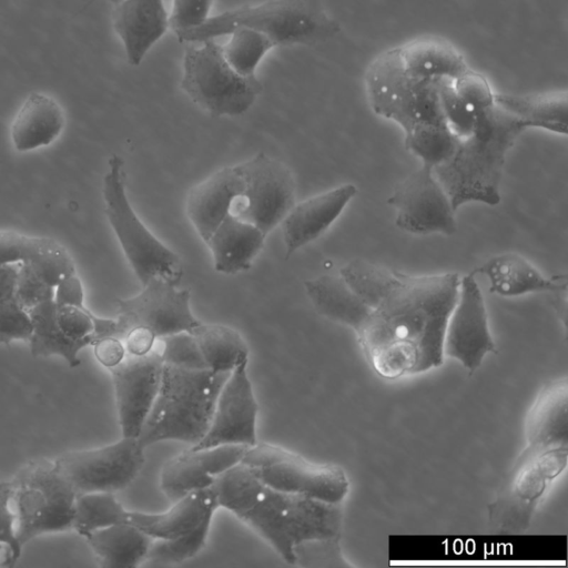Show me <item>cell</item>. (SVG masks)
Listing matches in <instances>:
<instances>
[{
	"instance_id": "484cf974",
	"label": "cell",
	"mask_w": 568,
	"mask_h": 568,
	"mask_svg": "<svg viewBox=\"0 0 568 568\" xmlns=\"http://www.w3.org/2000/svg\"><path fill=\"white\" fill-rule=\"evenodd\" d=\"M265 237L253 224L229 214L205 243L212 253L215 271L233 275L251 268Z\"/></svg>"
},
{
	"instance_id": "1f68e13d",
	"label": "cell",
	"mask_w": 568,
	"mask_h": 568,
	"mask_svg": "<svg viewBox=\"0 0 568 568\" xmlns=\"http://www.w3.org/2000/svg\"><path fill=\"white\" fill-rule=\"evenodd\" d=\"M55 311L53 300L42 302L28 311L32 322L29 339L31 354L34 357L59 355L70 367L78 366L81 363L78 356L80 351L92 345L93 341L68 337L57 323Z\"/></svg>"
},
{
	"instance_id": "4dcf8cb0",
	"label": "cell",
	"mask_w": 568,
	"mask_h": 568,
	"mask_svg": "<svg viewBox=\"0 0 568 568\" xmlns=\"http://www.w3.org/2000/svg\"><path fill=\"white\" fill-rule=\"evenodd\" d=\"M525 437L568 443V379L548 382L536 396L525 422Z\"/></svg>"
},
{
	"instance_id": "83f0119b",
	"label": "cell",
	"mask_w": 568,
	"mask_h": 568,
	"mask_svg": "<svg viewBox=\"0 0 568 568\" xmlns=\"http://www.w3.org/2000/svg\"><path fill=\"white\" fill-rule=\"evenodd\" d=\"M306 294L318 314L357 332L371 307L341 275H321L304 283Z\"/></svg>"
},
{
	"instance_id": "2e32d148",
	"label": "cell",
	"mask_w": 568,
	"mask_h": 568,
	"mask_svg": "<svg viewBox=\"0 0 568 568\" xmlns=\"http://www.w3.org/2000/svg\"><path fill=\"white\" fill-rule=\"evenodd\" d=\"M496 354L485 298L475 275L460 277L455 305L447 320L444 356L458 361L470 374L488 354Z\"/></svg>"
},
{
	"instance_id": "4316f807",
	"label": "cell",
	"mask_w": 568,
	"mask_h": 568,
	"mask_svg": "<svg viewBox=\"0 0 568 568\" xmlns=\"http://www.w3.org/2000/svg\"><path fill=\"white\" fill-rule=\"evenodd\" d=\"M397 50L405 72L423 80H454L469 68L455 45L438 37L417 38Z\"/></svg>"
},
{
	"instance_id": "8d00e7d4",
	"label": "cell",
	"mask_w": 568,
	"mask_h": 568,
	"mask_svg": "<svg viewBox=\"0 0 568 568\" xmlns=\"http://www.w3.org/2000/svg\"><path fill=\"white\" fill-rule=\"evenodd\" d=\"M211 521L174 539H153L146 560L158 565H174L191 559L201 551L209 536Z\"/></svg>"
},
{
	"instance_id": "44dd1931",
	"label": "cell",
	"mask_w": 568,
	"mask_h": 568,
	"mask_svg": "<svg viewBox=\"0 0 568 568\" xmlns=\"http://www.w3.org/2000/svg\"><path fill=\"white\" fill-rule=\"evenodd\" d=\"M112 23L128 62L139 65L170 28L163 0H121L114 4Z\"/></svg>"
},
{
	"instance_id": "bcb514c9",
	"label": "cell",
	"mask_w": 568,
	"mask_h": 568,
	"mask_svg": "<svg viewBox=\"0 0 568 568\" xmlns=\"http://www.w3.org/2000/svg\"><path fill=\"white\" fill-rule=\"evenodd\" d=\"M54 288L45 284L28 264H20L16 286V298L27 310L53 300Z\"/></svg>"
},
{
	"instance_id": "74e56055",
	"label": "cell",
	"mask_w": 568,
	"mask_h": 568,
	"mask_svg": "<svg viewBox=\"0 0 568 568\" xmlns=\"http://www.w3.org/2000/svg\"><path fill=\"white\" fill-rule=\"evenodd\" d=\"M439 103L446 125L456 140H462L473 132L477 112L455 91L452 80H439Z\"/></svg>"
},
{
	"instance_id": "d6a6232c",
	"label": "cell",
	"mask_w": 568,
	"mask_h": 568,
	"mask_svg": "<svg viewBox=\"0 0 568 568\" xmlns=\"http://www.w3.org/2000/svg\"><path fill=\"white\" fill-rule=\"evenodd\" d=\"M190 333L195 338L209 369L231 373L248 361V347L242 335L223 324L200 323Z\"/></svg>"
},
{
	"instance_id": "7402d4cb",
	"label": "cell",
	"mask_w": 568,
	"mask_h": 568,
	"mask_svg": "<svg viewBox=\"0 0 568 568\" xmlns=\"http://www.w3.org/2000/svg\"><path fill=\"white\" fill-rule=\"evenodd\" d=\"M217 508L216 495L211 486L189 493L160 514L128 510L125 524L136 527L153 539H174L212 521Z\"/></svg>"
},
{
	"instance_id": "f907efd6",
	"label": "cell",
	"mask_w": 568,
	"mask_h": 568,
	"mask_svg": "<svg viewBox=\"0 0 568 568\" xmlns=\"http://www.w3.org/2000/svg\"><path fill=\"white\" fill-rule=\"evenodd\" d=\"M20 264L0 265V301L16 297V286Z\"/></svg>"
},
{
	"instance_id": "ba28073f",
	"label": "cell",
	"mask_w": 568,
	"mask_h": 568,
	"mask_svg": "<svg viewBox=\"0 0 568 568\" xmlns=\"http://www.w3.org/2000/svg\"><path fill=\"white\" fill-rule=\"evenodd\" d=\"M108 163L102 189L104 211L135 276L142 286L153 277L179 286L184 273L181 257L159 241L133 211L125 191L122 158L113 154Z\"/></svg>"
},
{
	"instance_id": "ab89813d",
	"label": "cell",
	"mask_w": 568,
	"mask_h": 568,
	"mask_svg": "<svg viewBox=\"0 0 568 568\" xmlns=\"http://www.w3.org/2000/svg\"><path fill=\"white\" fill-rule=\"evenodd\" d=\"M13 490L12 480L0 481V567H13L22 550L14 529L16 515L10 509Z\"/></svg>"
},
{
	"instance_id": "f35d334b",
	"label": "cell",
	"mask_w": 568,
	"mask_h": 568,
	"mask_svg": "<svg viewBox=\"0 0 568 568\" xmlns=\"http://www.w3.org/2000/svg\"><path fill=\"white\" fill-rule=\"evenodd\" d=\"M153 349L163 364L203 369L207 368L199 345L190 332H180L156 338Z\"/></svg>"
},
{
	"instance_id": "836d02e7",
	"label": "cell",
	"mask_w": 568,
	"mask_h": 568,
	"mask_svg": "<svg viewBox=\"0 0 568 568\" xmlns=\"http://www.w3.org/2000/svg\"><path fill=\"white\" fill-rule=\"evenodd\" d=\"M128 509L113 493H88L77 496L73 529L81 536L115 524H125Z\"/></svg>"
},
{
	"instance_id": "ee69618b",
	"label": "cell",
	"mask_w": 568,
	"mask_h": 568,
	"mask_svg": "<svg viewBox=\"0 0 568 568\" xmlns=\"http://www.w3.org/2000/svg\"><path fill=\"white\" fill-rule=\"evenodd\" d=\"M211 7L212 0H173L170 28L178 37L201 27L210 18Z\"/></svg>"
},
{
	"instance_id": "9c48e42d",
	"label": "cell",
	"mask_w": 568,
	"mask_h": 568,
	"mask_svg": "<svg viewBox=\"0 0 568 568\" xmlns=\"http://www.w3.org/2000/svg\"><path fill=\"white\" fill-rule=\"evenodd\" d=\"M200 43L185 47L181 89L213 116L245 113L262 92V83L256 75L243 77L235 72L214 39Z\"/></svg>"
},
{
	"instance_id": "c3c4849f",
	"label": "cell",
	"mask_w": 568,
	"mask_h": 568,
	"mask_svg": "<svg viewBox=\"0 0 568 568\" xmlns=\"http://www.w3.org/2000/svg\"><path fill=\"white\" fill-rule=\"evenodd\" d=\"M53 301L55 306H85L82 282L77 275V273H72L63 277L55 285L53 292Z\"/></svg>"
},
{
	"instance_id": "8992f818",
	"label": "cell",
	"mask_w": 568,
	"mask_h": 568,
	"mask_svg": "<svg viewBox=\"0 0 568 568\" xmlns=\"http://www.w3.org/2000/svg\"><path fill=\"white\" fill-rule=\"evenodd\" d=\"M250 28L268 37L274 45L313 44L335 37L341 27L321 0H268L211 17L201 27L183 32L180 42L194 43Z\"/></svg>"
},
{
	"instance_id": "60d3db41",
	"label": "cell",
	"mask_w": 568,
	"mask_h": 568,
	"mask_svg": "<svg viewBox=\"0 0 568 568\" xmlns=\"http://www.w3.org/2000/svg\"><path fill=\"white\" fill-rule=\"evenodd\" d=\"M32 322L29 312L16 297L0 301V345L13 341H29Z\"/></svg>"
},
{
	"instance_id": "6da1fadb",
	"label": "cell",
	"mask_w": 568,
	"mask_h": 568,
	"mask_svg": "<svg viewBox=\"0 0 568 568\" xmlns=\"http://www.w3.org/2000/svg\"><path fill=\"white\" fill-rule=\"evenodd\" d=\"M339 275L371 307L355 334L379 377L397 379L443 364L446 324L460 282L457 273L414 276L355 258Z\"/></svg>"
},
{
	"instance_id": "4fadbf2b",
	"label": "cell",
	"mask_w": 568,
	"mask_h": 568,
	"mask_svg": "<svg viewBox=\"0 0 568 568\" xmlns=\"http://www.w3.org/2000/svg\"><path fill=\"white\" fill-rule=\"evenodd\" d=\"M144 449L138 437H124L113 444L69 452L53 463L78 495L116 493L125 489L140 474Z\"/></svg>"
},
{
	"instance_id": "3957f363",
	"label": "cell",
	"mask_w": 568,
	"mask_h": 568,
	"mask_svg": "<svg viewBox=\"0 0 568 568\" xmlns=\"http://www.w3.org/2000/svg\"><path fill=\"white\" fill-rule=\"evenodd\" d=\"M438 82L406 73L397 47L378 54L364 79L374 113L398 124L406 149L433 168L450 155L457 141L442 113Z\"/></svg>"
},
{
	"instance_id": "f546056e",
	"label": "cell",
	"mask_w": 568,
	"mask_h": 568,
	"mask_svg": "<svg viewBox=\"0 0 568 568\" xmlns=\"http://www.w3.org/2000/svg\"><path fill=\"white\" fill-rule=\"evenodd\" d=\"M100 566L133 568L146 559L152 537L129 524H115L84 536Z\"/></svg>"
},
{
	"instance_id": "f1b7e54d",
	"label": "cell",
	"mask_w": 568,
	"mask_h": 568,
	"mask_svg": "<svg viewBox=\"0 0 568 568\" xmlns=\"http://www.w3.org/2000/svg\"><path fill=\"white\" fill-rule=\"evenodd\" d=\"M495 103L521 121L526 129L535 128L556 134H567V91L537 94L495 93Z\"/></svg>"
},
{
	"instance_id": "d4e9b609",
	"label": "cell",
	"mask_w": 568,
	"mask_h": 568,
	"mask_svg": "<svg viewBox=\"0 0 568 568\" xmlns=\"http://www.w3.org/2000/svg\"><path fill=\"white\" fill-rule=\"evenodd\" d=\"M65 123L61 105L51 97L30 93L14 115L10 128L12 145L18 152H30L53 143Z\"/></svg>"
},
{
	"instance_id": "7c38bea8",
	"label": "cell",
	"mask_w": 568,
	"mask_h": 568,
	"mask_svg": "<svg viewBox=\"0 0 568 568\" xmlns=\"http://www.w3.org/2000/svg\"><path fill=\"white\" fill-rule=\"evenodd\" d=\"M234 168L243 181V191L233 201L230 214L267 235L296 203L293 174L283 162L263 152Z\"/></svg>"
},
{
	"instance_id": "7dc6e473",
	"label": "cell",
	"mask_w": 568,
	"mask_h": 568,
	"mask_svg": "<svg viewBox=\"0 0 568 568\" xmlns=\"http://www.w3.org/2000/svg\"><path fill=\"white\" fill-rule=\"evenodd\" d=\"M91 346L98 362L108 369L119 365L126 356L123 341L115 336L97 338Z\"/></svg>"
},
{
	"instance_id": "f6af8a7d",
	"label": "cell",
	"mask_w": 568,
	"mask_h": 568,
	"mask_svg": "<svg viewBox=\"0 0 568 568\" xmlns=\"http://www.w3.org/2000/svg\"><path fill=\"white\" fill-rule=\"evenodd\" d=\"M43 237L0 230V265L29 263L41 246Z\"/></svg>"
},
{
	"instance_id": "e575fe53",
	"label": "cell",
	"mask_w": 568,
	"mask_h": 568,
	"mask_svg": "<svg viewBox=\"0 0 568 568\" xmlns=\"http://www.w3.org/2000/svg\"><path fill=\"white\" fill-rule=\"evenodd\" d=\"M229 36V41L222 45L226 62L239 74L254 77L258 63L275 47L274 43L268 37L250 28H237Z\"/></svg>"
},
{
	"instance_id": "30bf717a",
	"label": "cell",
	"mask_w": 568,
	"mask_h": 568,
	"mask_svg": "<svg viewBox=\"0 0 568 568\" xmlns=\"http://www.w3.org/2000/svg\"><path fill=\"white\" fill-rule=\"evenodd\" d=\"M12 481L16 532L22 547L43 534L73 529L78 494L53 462L31 460Z\"/></svg>"
},
{
	"instance_id": "e0dca14e",
	"label": "cell",
	"mask_w": 568,
	"mask_h": 568,
	"mask_svg": "<svg viewBox=\"0 0 568 568\" xmlns=\"http://www.w3.org/2000/svg\"><path fill=\"white\" fill-rule=\"evenodd\" d=\"M247 362L241 363L229 374L217 396L206 434L191 448L221 445L253 446L257 443L258 404L247 375Z\"/></svg>"
},
{
	"instance_id": "7a4b0ae2",
	"label": "cell",
	"mask_w": 568,
	"mask_h": 568,
	"mask_svg": "<svg viewBox=\"0 0 568 568\" xmlns=\"http://www.w3.org/2000/svg\"><path fill=\"white\" fill-rule=\"evenodd\" d=\"M219 507L231 511L264 539L288 565L293 547L306 539L341 536L343 504L275 489L242 463L212 485Z\"/></svg>"
},
{
	"instance_id": "816d5d0a",
	"label": "cell",
	"mask_w": 568,
	"mask_h": 568,
	"mask_svg": "<svg viewBox=\"0 0 568 568\" xmlns=\"http://www.w3.org/2000/svg\"><path fill=\"white\" fill-rule=\"evenodd\" d=\"M104 1H108V2H111L113 4H116L118 2H120L121 0H104Z\"/></svg>"
},
{
	"instance_id": "52a82bcc",
	"label": "cell",
	"mask_w": 568,
	"mask_h": 568,
	"mask_svg": "<svg viewBox=\"0 0 568 568\" xmlns=\"http://www.w3.org/2000/svg\"><path fill=\"white\" fill-rule=\"evenodd\" d=\"M525 442L526 446L488 506V521L499 534L527 530L549 485L568 464V443Z\"/></svg>"
},
{
	"instance_id": "603a6c76",
	"label": "cell",
	"mask_w": 568,
	"mask_h": 568,
	"mask_svg": "<svg viewBox=\"0 0 568 568\" xmlns=\"http://www.w3.org/2000/svg\"><path fill=\"white\" fill-rule=\"evenodd\" d=\"M470 273L486 276L489 291L503 297L529 293H567L568 287L566 275L545 276L526 257L514 252L495 255Z\"/></svg>"
},
{
	"instance_id": "ffe728a7",
	"label": "cell",
	"mask_w": 568,
	"mask_h": 568,
	"mask_svg": "<svg viewBox=\"0 0 568 568\" xmlns=\"http://www.w3.org/2000/svg\"><path fill=\"white\" fill-rule=\"evenodd\" d=\"M352 183L342 184L325 193L295 203L282 220L285 258L322 235L342 214L356 195Z\"/></svg>"
},
{
	"instance_id": "5b68a950",
	"label": "cell",
	"mask_w": 568,
	"mask_h": 568,
	"mask_svg": "<svg viewBox=\"0 0 568 568\" xmlns=\"http://www.w3.org/2000/svg\"><path fill=\"white\" fill-rule=\"evenodd\" d=\"M229 374L163 364L158 395L138 437L142 447L163 440L197 444Z\"/></svg>"
},
{
	"instance_id": "b9f144b4",
	"label": "cell",
	"mask_w": 568,
	"mask_h": 568,
	"mask_svg": "<svg viewBox=\"0 0 568 568\" xmlns=\"http://www.w3.org/2000/svg\"><path fill=\"white\" fill-rule=\"evenodd\" d=\"M452 83L457 94L476 112L495 104V92L487 78L478 71L468 68Z\"/></svg>"
},
{
	"instance_id": "d590c367",
	"label": "cell",
	"mask_w": 568,
	"mask_h": 568,
	"mask_svg": "<svg viewBox=\"0 0 568 568\" xmlns=\"http://www.w3.org/2000/svg\"><path fill=\"white\" fill-rule=\"evenodd\" d=\"M293 566L303 568H353L344 556L341 536L312 538L293 547Z\"/></svg>"
},
{
	"instance_id": "681fc988",
	"label": "cell",
	"mask_w": 568,
	"mask_h": 568,
	"mask_svg": "<svg viewBox=\"0 0 568 568\" xmlns=\"http://www.w3.org/2000/svg\"><path fill=\"white\" fill-rule=\"evenodd\" d=\"M156 336L141 327L130 329L123 337V344L128 355L143 356L153 349Z\"/></svg>"
},
{
	"instance_id": "277c9868",
	"label": "cell",
	"mask_w": 568,
	"mask_h": 568,
	"mask_svg": "<svg viewBox=\"0 0 568 568\" xmlns=\"http://www.w3.org/2000/svg\"><path fill=\"white\" fill-rule=\"evenodd\" d=\"M525 130L521 121L496 103L477 112L470 135L457 140L450 155L434 166L455 211L469 202L491 206L500 202L506 155Z\"/></svg>"
},
{
	"instance_id": "8fae6325",
	"label": "cell",
	"mask_w": 568,
	"mask_h": 568,
	"mask_svg": "<svg viewBox=\"0 0 568 568\" xmlns=\"http://www.w3.org/2000/svg\"><path fill=\"white\" fill-rule=\"evenodd\" d=\"M264 484L286 493L326 503H343L349 480L335 464L315 463L273 444L251 446L241 462Z\"/></svg>"
},
{
	"instance_id": "cb8c5ba5",
	"label": "cell",
	"mask_w": 568,
	"mask_h": 568,
	"mask_svg": "<svg viewBox=\"0 0 568 568\" xmlns=\"http://www.w3.org/2000/svg\"><path fill=\"white\" fill-rule=\"evenodd\" d=\"M242 191L243 181L234 166L213 172L190 190L186 214L204 242L230 214L233 201Z\"/></svg>"
},
{
	"instance_id": "9a60e30c",
	"label": "cell",
	"mask_w": 568,
	"mask_h": 568,
	"mask_svg": "<svg viewBox=\"0 0 568 568\" xmlns=\"http://www.w3.org/2000/svg\"><path fill=\"white\" fill-rule=\"evenodd\" d=\"M387 202L395 209L396 226L406 233L452 235L457 230L456 211L428 164L400 181Z\"/></svg>"
},
{
	"instance_id": "5bb4252c",
	"label": "cell",
	"mask_w": 568,
	"mask_h": 568,
	"mask_svg": "<svg viewBox=\"0 0 568 568\" xmlns=\"http://www.w3.org/2000/svg\"><path fill=\"white\" fill-rule=\"evenodd\" d=\"M189 290L153 277L133 297L118 298L116 318L110 336L123 339L135 327L153 333L158 338L180 332H190L201 322L193 315Z\"/></svg>"
},
{
	"instance_id": "d6986e66",
	"label": "cell",
	"mask_w": 568,
	"mask_h": 568,
	"mask_svg": "<svg viewBox=\"0 0 568 568\" xmlns=\"http://www.w3.org/2000/svg\"><path fill=\"white\" fill-rule=\"evenodd\" d=\"M251 446L221 445L187 448L170 458L160 475L162 493L175 503L189 493L211 487L223 473L242 462Z\"/></svg>"
},
{
	"instance_id": "ac0fdd59",
	"label": "cell",
	"mask_w": 568,
	"mask_h": 568,
	"mask_svg": "<svg viewBox=\"0 0 568 568\" xmlns=\"http://www.w3.org/2000/svg\"><path fill=\"white\" fill-rule=\"evenodd\" d=\"M163 362L155 349L110 368L122 436L139 437L159 392Z\"/></svg>"
},
{
	"instance_id": "7bdbcfd3",
	"label": "cell",
	"mask_w": 568,
	"mask_h": 568,
	"mask_svg": "<svg viewBox=\"0 0 568 568\" xmlns=\"http://www.w3.org/2000/svg\"><path fill=\"white\" fill-rule=\"evenodd\" d=\"M57 323L61 331L70 338L94 342V329L98 316L85 306L63 305L55 306Z\"/></svg>"
}]
</instances>
